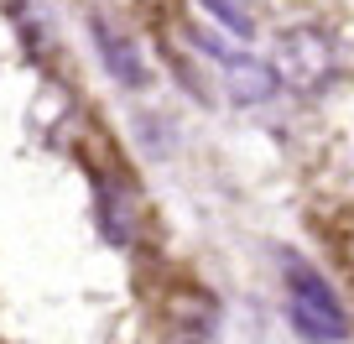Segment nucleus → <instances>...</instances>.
<instances>
[{
	"label": "nucleus",
	"mask_w": 354,
	"mask_h": 344,
	"mask_svg": "<svg viewBox=\"0 0 354 344\" xmlns=\"http://www.w3.org/2000/svg\"><path fill=\"white\" fill-rule=\"evenodd\" d=\"M281 282H287V318L308 344H344L349 339V313H344L333 282L313 261L287 255L281 261Z\"/></svg>",
	"instance_id": "nucleus-1"
},
{
	"label": "nucleus",
	"mask_w": 354,
	"mask_h": 344,
	"mask_svg": "<svg viewBox=\"0 0 354 344\" xmlns=\"http://www.w3.org/2000/svg\"><path fill=\"white\" fill-rule=\"evenodd\" d=\"M271 73L292 94H308V100L328 94L333 78H339V42H333V32H323L313 21L287 26L277 37V53H271Z\"/></svg>",
	"instance_id": "nucleus-2"
},
{
	"label": "nucleus",
	"mask_w": 354,
	"mask_h": 344,
	"mask_svg": "<svg viewBox=\"0 0 354 344\" xmlns=\"http://www.w3.org/2000/svg\"><path fill=\"white\" fill-rule=\"evenodd\" d=\"M214 63L224 68V89H230L234 105H266L271 94L281 89L277 73H271V63H261L255 53H234V47H224Z\"/></svg>",
	"instance_id": "nucleus-3"
},
{
	"label": "nucleus",
	"mask_w": 354,
	"mask_h": 344,
	"mask_svg": "<svg viewBox=\"0 0 354 344\" xmlns=\"http://www.w3.org/2000/svg\"><path fill=\"white\" fill-rule=\"evenodd\" d=\"M94 42H100V63L110 68L115 78H120L125 89H141L146 78H151V68L141 63V53H136V42H125L120 32H110L104 21H94Z\"/></svg>",
	"instance_id": "nucleus-4"
},
{
	"label": "nucleus",
	"mask_w": 354,
	"mask_h": 344,
	"mask_svg": "<svg viewBox=\"0 0 354 344\" xmlns=\"http://www.w3.org/2000/svg\"><path fill=\"white\" fill-rule=\"evenodd\" d=\"M94 209H100V230L110 245H131L136 235V199L125 188H115V183H100L94 188Z\"/></svg>",
	"instance_id": "nucleus-5"
},
{
	"label": "nucleus",
	"mask_w": 354,
	"mask_h": 344,
	"mask_svg": "<svg viewBox=\"0 0 354 344\" xmlns=\"http://www.w3.org/2000/svg\"><path fill=\"white\" fill-rule=\"evenodd\" d=\"M198 6H203V16L219 21L230 37H240V42H245V37H255V16L245 11V0H198Z\"/></svg>",
	"instance_id": "nucleus-6"
}]
</instances>
